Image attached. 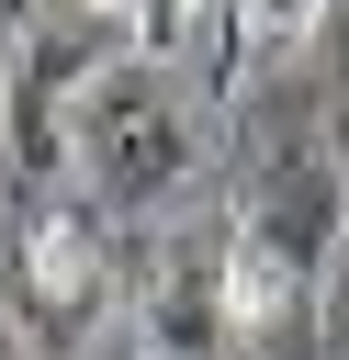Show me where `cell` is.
I'll use <instances>...</instances> for the list:
<instances>
[{
    "label": "cell",
    "mask_w": 349,
    "mask_h": 360,
    "mask_svg": "<svg viewBox=\"0 0 349 360\" xmlns=\"http://www.w3.org/2000/svg\"><path fill=\"white\" fill-rule=\"evenodd\" d=\"M135 360H158V349H135Z\"/></svg>",
    "instance_id": "52a82bcc"
},
{
    "label": "cell",
    "mask_w": 349,
    "mask_h": 360,
    "mask_svg": "<svg viewBox=\"0 0 349 360\" xmlns=\"http://www.w3.org/2000/svg\"><path fill=\"white\" fill-rule=\"evenodd\" d=\"M191 11H203V0H101V22H113L135 56H180V45H191Z\"/></svg>",
    "instance_id": "8992f818"
},
{
    "label": "cell",
    "mask_w": 349,
    "mask_h": 360,
    "mask_svg": "<svg viewBox=\"0 0 349 360\" xmlns=\"http://www.w3.org/2000/svg\"><path fill=\"white\" fill-rule=\"evenodd\" d=\"M214 304H225V338H270V326L304 304V270L236 214V236H225V259H214Z\"/></svg>",
    "instance_id": "277c9868"
},
{
    "label": "cell",
    "mask_w": 349,
    "mask_h": 360,
    "mask_svg": "<svg viewBox=\"0 0 349 360\" xmlns=\"http://www.w3.org/2000/svg\"><path fill=\"white\" fill-rule=\"evenodd\" d=\"M68 146H79V180H101V191H124V202H158V191H180L191 180V124L146 90V79H79V101H68Z\"/></svg>",
    "instance_id": "6da1fadb"
},
{
    "label": "cell",
    "mask_w": 349,
    "mask_h": 360,
    "mask_svg": "<svg viewBox=\"0 0 349 360\" xmlns=\"http://www.w3.org/2000/svg\"><path fill=\"white\" fill-rule=\"evenodd\" d=\"M248 225H259V236H270V248H281V259H293V270L315 281V270L338 259L349 191H338V169H326V158H293V169H270V191L248 202Z\"/></svg>",
    "instance_id": "3957f363"
},
{
    "label": "cell",
    "mask_w": 349,
    "mask_h": 360,
    "mask_svg": "<svg viewBox=\"0 0 349 360\" xmlns=\"http://www.w3.org/2000/svg\"><path fill=\"white\" fill-rule=\"evenodd\" d=\"M0 360H23V349H0Z\"/></svg>",
    "instance_id": "ba28073f"
},
{
    "label": "cell",
    "mask_w": 349,
    "mask_h": 360,
    "mask_svg": "<svg viewBox=\"0 0 349 360\" xmlns=\"http://www.w3.org/2000/svg\"><path fill=\"white\" fill-rule=\"evenodd\" d=\"M214 338H225L214 270H191V259H180V270H158V281H146V349H158V360H203Z\"/></svg>",
    "instance_id": "5b68a950"
},
{
    "label": "cell",
    "mask_w": 349,
    "mask_h": 360,
    "mask_svg": "<svg viewBox=\"0 0 349 360\" xmlns=\"http://www.w3.org/2000/svg\"><path fill=\"white\" fill-rule=\"evenodd\" d=\"M113 292V259H101V225L79 202H34L23 248H11V315L34 326V349H68Z\"/></svg>",
    "instance_id": "7a4b0ae2"
}]
</instances>
